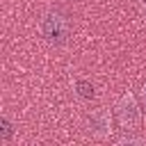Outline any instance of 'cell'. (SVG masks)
I'll use <instances>...</instances> for the list:
<instances>
[{
	"instance_id": "cell-6",
	"label": "cell",
	"mask_w": 146,
	"mask_h": 146,
	"mask_svg": "<svg viewBox=\"0 0 146 146\" xmlns=\"http://www.w3.org/2000/svg\"><path fill=\"white\" fill-rule=\"evenodd\" d=\"M144 98H146V87H144Z\"/></svg>"
},
{
	"instance_id": "cell-5",
	"label": "cell",
	"mask_w": 146,
	"mask_h": 146,
	"mask_svg": "<svg viewBox=\"0 0 146 146\" xmlns=\"http://www.w3.org/2000/svg\"><path fill=\"white\" fill-rule=\"evenodd\" d=\"M0 125H2V139H9V137H11V128H9L7 119H2V121H0Z\"/></svg>"
},
{
	"instance_id": "cell-2",
	"label": "cell",
	"mask_w": 146,
	"mask_h": 146,
	"mask_svg": "<svg viewBox=\"0 0 146 146\" xmlns=\"http://www.w3.org/2000/svg\"><path fill=\"white\" fill-rule=\"evenodd\" d=\"M116 119H119L121 130H125V132L137 130V125H139V107H137L135 96L130 91L121 96V100L116 105Z\"/></svg>"
},
{
	"instance_id": "cell-1",
	"label": "cell",
	"mask_w": 146,
	"mask_h": 146,
	"mask_svg": "<svg viewBox=\"0 0 146 146\" xmlns=\"http://www.w3.org/2000/svg\"><path fill=\"white\" fill-rule=\"evenodd\" d=\"M41 34L48 43L52 46H62L68 41V34H71V23H68V16L59 9H50L43 14L41 18Z\"/></svg>"
},
{
	"instance_id": "cell-4",
	"label": "cell",
	"mask_w": 146,
	"mask_h": 146,
	"mask_svg": "<svg viewBox=\"0 0 146 146\" xmlns=\"http://www.w3.org/2000/svg\"><path fill=\"white\" fill-rule=\"evenodd\" d=\"M75 89H78V94H80L82 98H94V87H91L89 82L78 80V82H75Z\"/></svg>"
},
{
	"instance_id": "cell-3",
	"label": "cell",
	"mask_w": 146,
	"mask_h": 146,
	"mask_svg": "<svg viewBox=\"0 0 146 146\" xmlns=\"http://www.w3.org/2000/svg\"><path fill=\"white\" fill-rule=\"evenodd\" d=\"M89 130L91 132H96V135H107L110 132V116H107V112H96V114H91V119H89Z\"/></svg>"
}]
</instances>
